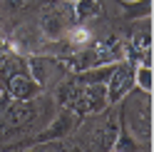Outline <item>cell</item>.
I'll return each instance as SVG.
<instances>
[{"instance_id":"1","label":"cell","mask_w":154,"mask_h":152,"mask_svg":"<svg viewBox=\"0 0 154 152\" xmlns=\"http://www.w3.org/2000/svg\"><path fill=\"white\" fill-rule=\"evenodd\" d=\"M139 85H142L144 90L152 87V75H149V70H139Z\"/></svg>"},{"instance_id":"2","label":"cell","mask_w":154,"mask_h":152,"mask_svg":"<svg viewBox=\"0 0 154 152\" xmlns=\"http://www.w3.org/2000/svg\"><path fill=\"white\" fill-rule=\"evenodd\" d=\"M70 37H72V43H87L90 40V33L87 30H75Z\"/></svg>"}]
</instances>
